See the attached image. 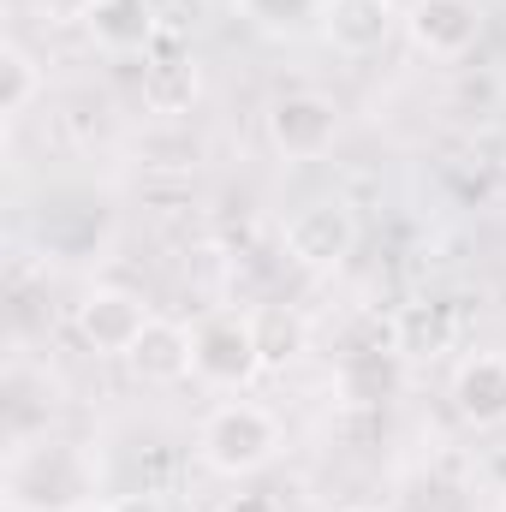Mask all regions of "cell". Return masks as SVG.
<instances>
[{
  "mask_svg": "<svg viewBox=\"0 0 506 512\" xmlns=\"http://www.w3.org/2000/svg\"><path fill=\"white\" fill-rule=\"evenodd\" d=\"M286 447V429L268 405L256 399H227L203 417L197 429V459L215 471V477H256L262 465H274V453Z\"/></svg>",
  "mask_w": 506,
  "mask_h": 512,
  "instance_id": "1",
  "label": "cell"
},
{
  "mask_svg": "<svg viewBox=\"0 0 506 512\" xmlns=\"http://www.w3.org/2000/svg\"><path fill=\"white\" fill-rule=\"evenodd\" d=\"M90 495V465L66 441H24L6 459V507L12 512H66Z\"/></svg>",
  "mask_w": 506,
  "mask_h": 512,
  "instance_id": "2",
  "label": "cell"
},
{
  "mask_svg": "<svg viewBox=\"0 0 506 512\" xmlns=\"http://www.w3.org/2000/svg\"><path fill=\"white\" fill-rule=\"evenodd\" d=\"M191 352H197V382H209V387H251L256 376H268L251 310H215V316H203L191 328Z\"/></svg>",
  "mask_w": 506,
  "mask_h": 512,
  "instance_id": "3",
  "label": "cell"
},
{
  "mask_svg": "<svg viewBox=\"0 0 506 512\" xmlns=\"http://www.w3.org/2000/svg\"><path fill=\"white\" fill-rule=\"evenodd\" d=\"M352 251H358V209L346 197H316L286 221V256L310 274L346 268Z\"/></svg>",
  "mask_w": 506,
  "mask_h": 512,
  "instance_id": "4",
  "label": "cell"
},
{
  "mask_svg": "<svg viewBox=\"0 0 506 512\" xmlns=\"http://www.w3.org/2000/svg\"><path fill=\"white\" fill-rule=\"evenodd\" d=\"M262 120H268V143L286 161H322L340 137V102L328 90H280Z\"/></svg>",
  "mask_w": 506,
  "mask_h": 512,
  "instance_id": "5",
  "label": "cell"
},
{
  "mask_svg": "<svg viewBox=\"0 0 506 512\" xmlns=\"http://www.w3.org/2000/svg\"><path fill=\"white\" fill-rule=\"evenodd\" d=\"M149 322H155V310H149V298L131 292V286H90V292L78 298V334H84V346L102 352V358H126Z\"/></svg>",
  "mask_w": 506,
  "mask_h": 512,
  "instance_id": "6",
  "label": "cell"
},
{
  "mask_svg": "<svg viewBox=\"0 0 506 512\" xmlns=\"http://www.w3.org/2000/svg\"><path fill=\"white\" fill-rule=\"evenodd\" d=\"M405 36L429 60H465L483 42V6L477 0H411Z\"/></svg>",
  "mask_w": 506,
  "mask_h": 512,
  "instance_id": "7",
  "label": "cell"
},
{
  "mask_svg": "<svg viewBox=\"0 0 506 512\" xmlns=\"http://www.w3.org/2000/svg\"><path fill=\"white\" fill-rule=\"evenodd\" d=\"M322 42L346 60H370L393 42V30H405V12L393 0H322Z\"/></svg>",
  "mask_w": 506,
  "mask_h": 512,
  "instance_id": "8",
  "label": "cell"
},
{
  "mask_svg": "<svg viewBox=\"0 0 506 512\" xmlns=\"http://www.w3.org/2000/svg\"><path fill=\"white\" fill-rule=\"evenodd\" d=\"M137 96H143V108H149V114H161V120H179V114H191V108H197V96H203V72H197V60L179 48V36H167V30H161V42L143 54Z\"/></svg>",
  "mask_w": 506,
  "mask_h": 512,
  "instance_id": "9",
  "label": "cell"
},
{
  "mask_svg": "<svg viewBox=\"0 0 506 512\" xmlns=\"http://www.w3.org/2000/svg\"><path fill=\"white\" fill-rule=\"evenodd\" d=\"M405 387V352H399V328L381 334L370 346H352L340 358V399L352 411H381L393 393Z\"/></svg>",
  "mask_w": 506,
  "mask_h": 512,
  "instance_id": "10",
  "label": "cell"
},
{
  "mask_svg": "<svg viewBox=\"0 0 506 512\" xmlns=\"http://www.w3.org/2000/svg\"><path fill=\"white\" fill-rule=\"evenodd\" d=\"M78 24L102 54H149L167 30L161 0H90V12Z\"/></svg>",
  "mask_w": 506,
  "mask_h": 512,
  "instance_id": "11",
  "label": "cell"
},
{
  "mask_svg": "<svg viewBox=\"0 0 506 512\" xmlns=\"http://www.w3.org/2000/svg\"><path fill=\"white\" fill-rule=\"evenodd\" d=\"M447 399L471 429H506V352L459 358V370L447 382Z\"/></svg>",
  "mask_w": 506,
  "mask_h": 512,
  "instance_id": "12",
  "label": "cell"
},
{
  "mask_svg": "<svg viewBox=\"0 0 506 512\" xmlns=\"http://www.w3.org/2000/svg\"><path fill=\"white\" fill-rule=\"evenodd\" d=\"M131 376L149 387H173L185 382V376H197V352H191V328H179V322H167V316H155L143 334H137V346L126 352Z\"/></svg>",
  "mask_w": 506,
  "mask_h": 512,
  "instance_id": "13",
  "label": "cell"
},
{
  "mask_svg": "<svg viewBox=\"0 0 506 512\" xmlns=\"http://www.w3.org/2000/svg\"><path fill=\"white\" fill-rule=\"evenodd\" d=\"M251 316H256L262 370H286V364H298V358H304L310 328H304V316H298V310H286V304H262V310H251Z\"/></svg>",
  "mask_w": 506,
  "mask_h": 512,
  "instance_id": "14",
  "label": "cell"
},
{
  "mask_svg": "<svg viewBox=\"0 0 506 512\" xmlns=\"http://www.w3.org/2000/svg\"><path fill=\"white\" fill-rule=\"evenodd\" d=\"M42 90H48V78H42L36 54L24 42H0V114L6 120H24Z\"/></svg>",
  "mask_w": 506,
  "mask_h": 512,
  "instance_id": "15",
  "label": "cell"
},
{
  "mask_svg": "<svg viewBox=\"0 0 506 512\" xmlns=\"http://www.w3.org/2000/svg\"><path fill=\"white\" fill-rule=\"evenodd\" d=\"M239 6L262 30H298L304 18H322V0H239Z\"/></svg>",
  "mask_w": 506,
  "mask_h": 512,
  "instance_id": "16",
  "label": "cell"
},
{
  "mask_svg": "<svg viewBox=\"0 0 506 512\" xmlns=\"http://www.w3.org/2000/svg\"><path fill=\"white\" fill-rule=\"evenodd\" d=\"M215 512H280V501L268 489H239V495H227Z\"/></svg>",
  "mask_w": 506,
  "mask_h": 512,
  "instance_id": "17",
  "label": "cell"
},
{
  "mask_svg": "<svg viewBox=\"0 0 506 512\" xmlns=\"http://www.w3.org/2000/svg\"><path fill=\"white\" fill-rule=\"evenodd\" d=\"M114 512H167V507H161V495H149V489H131V495H120V501H114Z\"/></svg>",
  "mask_w": 506,
  "mask_h": 512,
  "instance_id": "18",
  "label": "cell"
},
{
  "mask_svg": "<svg viewBox=\"0 0 506 512\" xmlns=\"http://www.w3.org/2000/svg\"><path fill=\"white\" fill-rule=\"evenodd\" d=\"M42 12H60V18H84L90 0H42Z\"/></svg>",
  "mask_w": 506,
  "mask_h": 512,
  "instance_id": "19",
  "label": "cell"
},
{
  "mask_svg": "<svg viewBox=\"0 0 506 512\" xmlns=\"http://www.w3.org/2000/svg\"><path fill=\"white\" fill-rule=\"evenodd\" d=\"M66 512H114V501H78V507H66Z\"/></svg>",
  "mask_w": 506,
  "mask_h": 512,
  "instance_id": "20",
  "label": "cell"
},
{
  "mask_svg": "<svg viewBox=\"0 0 506 512\" xmlns=\"http://www.w3.org/2000/svg\"><path fill=\"white\" fill-rule=\"evenodd\" d=\"M346 512H381V507H346Z\"/></svg>",
  "mask_w": 506,
  "mask_h": 512,
  "instance_id": "21",
  "label": "cell"
}]
</instances>
